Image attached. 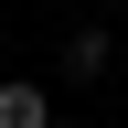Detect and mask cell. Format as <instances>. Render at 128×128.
<instances>
[{"label":"cell","mask_w":128,"mask_h":128,"mask_svg":"<svg viewBox=\"0 0 128 128\" xmlns=\"http://www.w3.org/2000/svg\"><path fill=\"white\" fill-rule=\"evenodd\" d=\"M0 128H54V107H43V86H0Z\"/></svg>","instance_id":"6da1fadb"},{"label":"cell","mask_w":128,"mask_h":128,"mask_svg":"<svg viewBox=\"0 0 128 128\" xmlns=\"http://www.w3.org/2000/svg\"><path fill=\"white\" fill-rule=\"evenodd\" d=\"M54 128H64V118H54Z\"/></svg>","instance_id":"7a4b0ae2"}]
</instances>
